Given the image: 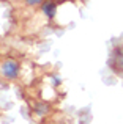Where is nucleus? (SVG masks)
Listing matches in <instances>:
<instances>
[{
  "instance_id": "obj_2",
  "label": "nucleus",
  "mask_w": 123,
  "mask_h": 124,
  "mask_svg": "<svg viewBox=\"0 0 123 124\" xmlns=\"http://www.w3.org/2000/svg\"><path fill=\"white\" fill-rule=\"evenodd\" d=\"M43 13L46 14V17L52 19L54 16H55V13H57V5H55V2H52V0H49V2H44V3H43Z\"/></svg>"
},
{
  "instance_id": "obj_4",
  "label": "nucleus",
  "mask_w": 123,
  "mask_h": 124,
  "mask_svg": "<svg viewBox=\"0 0 123 124\" xmlns=\"http://www.w3.org/2000/svg\"><path fill=\"white\" fill-rule=\"evenodd\" d=\"M52 83H54V85H60V83H62V80L59 79V76H54V77H52Z\"/></svg>"
},
{
  "instance_id": "obj_3",
  "label": "nucleus",
  "mask_w": 123,
  "mask_h": 124,
  "mask_svg": "<svg viewBox=\"0 0 123 124\" xmlns=\"http://www.w3.org/2000/svg\"><path fill=\"white\" fill-rule=\"evenodd\" d=\"M44 0H25V3L27 5H30V6H35V5H41Z\"/></svg>"
},
{
  "instance_id": "obj_1",
  "label": "nucleus",
  "mask_w": 123,
  "mask_h": 124,
  "mask_svg": "<svg viewBox=\"0 0 123 124\" xmlns=\"http://www.w3.org/2000/svg\"><path fill=\"white\" fill-rule=\"evenodd\" d=\"M2 74L6 77V79L13 80L19 76V63L16 60H6L2 63Z\"/></svg>"
}]
</instances>
